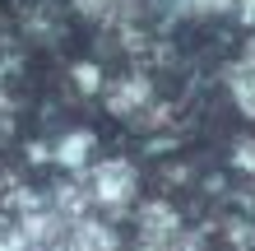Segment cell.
I'll return each instance as SVG.
<instances>
[{
    "mask_svg": "<svg viewBox=\"0 0 255 251\" xmlns=\"http://www.w3.org/2000/svg\"><path fill=\"white\" fill-rule=\"evenodd\" d=\"M112 5H116V0H79L84 14H112Z\"/></svg>",
    "mask_w": 255,
    "mask_h": 251,
    "instance_id": "obj_10",
    "label": "cell"
},
{
    "mask_svg": "<svg viewBox=\"0 0 255 251\" xmlns=\"http://www.w3.org/2000/svg\"><path fill=\"white\" fill-rule=\"evenodd\" d=\"M74 79H79L84 93H88V88H98V65H79V70H74Z\"/></svg>",
    "mask_w": 255,
    "mask_h": 251,
    "instance_id": "obj_9",
    "label": "cell"
},
{
    "mask_svg": "<svg viewBox=\"0 0 255 251\" xmlns=\"http://www.w3.org/2000/svg\"><path fill=\"white\" fill-rule=\"evenodd\" d=\"M70 251H116V233L98 219H79L70 224Z\"/></svg>",
    "mask_w": 255,
    "mask_h": 251,
    "instance_id": "obj_4",
    "label": "cell"
},
{
    "mask_svg": "<svg viewBox=\"0 0 255 251\" xmlns=\"http://www.w3.org/2000/svg\"><path fill=\"white\" fill-rule=\"evenodd\" d=\"M237 168H246V172H255V140H246V144H237Z\"/></svg>",
    "mask_w": 255,
    "mask_h": 251,
    "instance_id": "obj_8",
    "label": "cell"
},
{
    "mask_svg": "<svg viewBox=\"0 0 255 251\" xmlns=\"http://www.w3.org/2000/svg\"><path fill=\"white\" fill-rule=\"evenodd\" d=\"M0 251H33V242H28L19 219H0Z\"/></svg>",
    "mask_w": 255,
    "mask_h": 251,
    "instance_id": "obj_7",
    "label": "cell"
},
{
    "mask_svg": "<svg viewBox=\"0 0 255 251\" xmlns=\"http://www.w3.org/2000/svg\"><path fill=\"white\" fill-rule=\"evenodd\" d=\"M172 238H176V210L167 200L144 205L139 210V242H144V251H167Z\"/></svg>",
    "mask_w": 255,
    "mask_h": 251,
    "instance_id": "obj_3",
    "label": "cell"
},
{
    "mask_svg": "<svg viewBox=\"0 0 255 251\" xmlns=\"http://www.w3.org/2000/svg\"><path fill=\"white\" fill-rule=\"evenodd\" d=\"M232 98L246 116H255V47L232 65Z\"/></svg>",
    "mask_w": 255,
    "mask_h": 251,
    "instance_id": "obj_5",
    "label": "cell"
},
{
    "mask_svg": "<svg viewBox=\"0 0 255 251\" xmlns=\"http://www.w3.org/2000/svg\"><path fill=\"white\" fill-rule=\"evenodd\" d=\"M242 19H251V23H255V0H246V5H242Z\"/></svg>",
    "mask_w": 255,
    "mask_h": 251,
    "instance_id": "obj_11",
    "label": "cell"
},
{
    "mask_svg": "<svg viewBox=\"0 0 255 251\" xmlns=\"http://www.w3.org/2000/svg\"><path fill=\"white\" fill-rule=\"evenodd\" d=\"M88 154H93V135L88 130H74V135H65L56 144V163H65V168H84Z\"/></svg>",
    "mask_w": 255,
    "mask_h": 251,
    "instance_id": "obj_6",
    "label": "cell"
},
{
    "mask_svg": "<svg viewBox=\"0 0 255 251\" xmlns=\"http://www.w3.org/2000/svg\"><path fill=\"white\" fill-rule=\"evenodd\" d=\"M134 186H139V177H134V168L126 163V158H107V163H98L93 172L84 177V191L88 200L102 205V210H126V205L134 200Z\"/></svg>",
    "mask_w": 255,
    "mask_h": 251,
    "instance_id": "obj_1",
    "label": "cell"
},
{
    "mask_svg": "<svg viewBox=\"0 0 255 251\" xmlns=\"http://www.w3.org/2000/svg\"><path fill=\"white\" fill-rule=\"evenodd\" d=\"M148 98H153V88H148V79L139 75H126V79H116L112 84V93H107V107L121 116V121H162L158 112H148Z\"/></svg>",
    "mask_w": 255,
    "mask_h": 251,
    "instance_id": "obj_2",
    "label": "cell"
}]
</instances>
